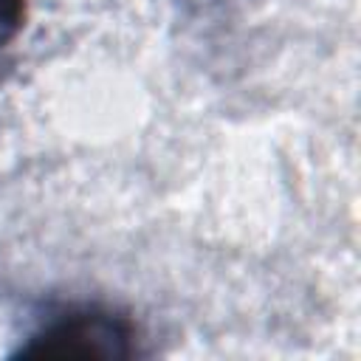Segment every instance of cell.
<instances>
[{"label":"cell","mask_w":361,"mask_h":361,"mask_svg":"<svg viewBox=\"0 0 361 361\" xmlns=\"http://www.w3.org/2000/svg\"><path fill=\"white\" fill-rule=\"evenodd\" d=\"M135 324L110 310H71L45 324L20 350L28 358H130Z\"/></svg>","instance_id":"6da1fadb"},{"label":"cell","mask_w":361,"mask_h":361,"mask_svg":"<svg viewBox=\"0 0 361 361\" xmlns=\"http://www.w3.org/2000/svg\"><path fill=\"white\" fill-rule=\"evenodd\" d=\"M25 3L23 0H0V51L14 39V34L23 25Z\"/></svg>","instance_id":"7a4b0ae2"}]
</instances>
